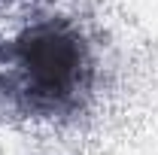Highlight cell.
I'll list each match as a JSON object with an SVG mask.
<instances>
[{
	"mask_svg": "<svg viewBox=\"0 0 158 155\" xmlns=\"http://www.w3.org/2000/svg\"><path fill=\"white\" fill-rule=\"evenodd\" d=\"M0 70L12 103L34 119H67L88 107L98 64L70 19H37L3 46Z\"/></svg>",
	"mask_w": 158,
	"mask_h": 155,
	"instance_id": "cell-1",
	"label": "cell"
},
{
	"mask_svg": "<svg viewBox=\"0 0 158 155\" xmlns=\"http://www.w3.org/2000/svg\"><path fill=\"white\" fill-rule=\"evenodd\" d=\"M0 3H12V0H0Z\"/></svg>",
	"mask_w": 158,
	"mask_h": 155,
	"instance_id": "cell-2",
	"label": "cell"
}]
</instances>
